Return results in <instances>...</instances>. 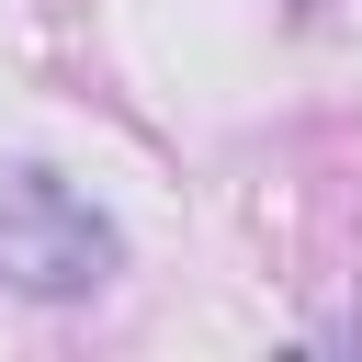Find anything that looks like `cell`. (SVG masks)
Wrapping results in <instances>:
<instances>
[{"label":"cell","mask_w":362,"mask_h":362,"mask_svg":"<svg viewBox=\"0 0 362 362\" xmlns=\"http://www.w3.org/2000/svg\"><path fill=\"white\" fill-rule=\"evenodd\" d=\"M124 272V226L57 170H0V283L34 305H79Z\"/></svg>","instance_id":"cell-1"}]
</instances>
